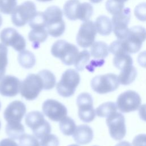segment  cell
Segmentation results:
<instances>
[{"label":"cell","instance_id":"obj_22","mask_svg":"<svg viewBox=\"0 0 146 146\" xmlns=\"http://www.w3.org/2000/svg\"><path fill=\"white\" fill-rule=\"evenodd\" d=\"M109 53V47L106 43L103 41L94 42L91 45L90 55L97 59L106 58Z\"/></svg>","mask_w":146,"mask_h":146},{"label":"cell","instance_id":"obj_18","mask_svg":"<svg viewBox=\"0 0 146 146\" xmlns=\"http://www.w3.org/2000/svg\"><path fill=\"white\" fill-rule=\"evenodd\" d=\"M46 120L43 115L39 111H31L28 113L25 117L26 125L31 129L32 131L42 126Z\"/></svg>","mask_w":146,"mask_h":146},{"label":"cell","instance_id":"obj_40","mask_svg":"<svg viewBox=\"0 0 146 146\" xmlns=\"http://www.w3.org/2000/svg\"><path fill=\"white\" fill-rule=\"evenodd\" d=\"M134 14L136 18L140 21H146V2L140 3L134 9Z\"/></svg>","mask_w":146,"mask_h":146},{"label":"cell","instance_id":"obj_11","mask_svg":"<svg viewBox=\"0 0 146 146\" xmlns=\"http://www.w3.org/2000/svg\"><path fill=\"white\" fill-rule=\"evenodd\" d=\"M0 39L6 46H11L15 50L21 52L26 46V40L14 29L7 27L3 29L0 33Z\"/></svg>","mask_w":146,"mask_h":146},{"label":"cell","instance_id":"obj_33","mask_svg":"<svg viewBox=\"0 0 146 146\" xmlns=\"http://www.w3.org/2000/svg\"><path fill=\"white\" fill-rule=\"evenodd\" d=\"M7 48L2 43H0V80L4 76L7 65Z\"/></svg>","mask_w":146,"mask_h":146},{"label":"cell","instance_id":"obj_7","mask_svg":"<svg viewBox=\"0 0 146 146\" xmlns=\"http://www.w3.org/2000/svg\"><path fill=\"white\" fill-rule=\"evenodd\" d=\"M146 40V29L141 26L131 27L127 36L124 39L127 52L134 54L141 48L143 43Z\"/></svg>","mask_w":146,"mask_h":146},{"label":"cell","instance_id":"obj_45","mask_svg":"<svg viewBox=\"0 0 146 146\" xmlns=\"http://www.w3.org/2000/svg\"><path fill=\"white\" fill-rule=\"evenodd\" d=\"M139 114L140 119L146 121V104L140 105L139 108Z\"/></svg>","mask_w":146,"mask_h":146},{"label":"cell","instance_id":"obj_24","mask_svg":"<svg viewBox=\"0 0 146 146\" xmlns=\"http://www.w3.org/2000/svg\"><path fill=\"white\" fill-rule=\"evenodd\" d=\"M5 131L11 139H19L24 134L25 128L20 122H7Z\"/></svg>","mask_w":146,"mask_h":146},{"label":"cell","instance_id":"obj_41","mask_svg":"<svg viewBox=\"0 0 146 146\" xmlns=\"http://www.w3.org/2000/svg\"><path fill=\"white\" fill-rule=\"evenodd\" d=\"M133 146H146V134L136 135L132 141Z\"/></svg>","mask_w":146,"mask_h":146},{"label":"cell","instance_id":"obj_26","mask_svg":"<svg viewBox=\"0 0 146 146\" xmlns=\"http://www.w3.org/2000/svg\"><path fill=\"white\" fill-rule=\"evenodd\" d=\"M113 64L115 67L121 70L128 66H132L133 60L128 53H121L115 55L113 59Z\"/></svg>","mask_w":146,"mask_h":146},{"label":"cell","instance_id":"obj_53","mask_svg":"<svg viewBox=\"0 0 146 146\" xmlns=\"http://www.w3.org/2000/svg\"><path fill=\"white\" fill-rule=\"evenodd\" d=\"M0 128H1V121H0Z\"/></svg>","mask_w":146,"mask_h":146},{"label":"cell","instance_id":"obj_30","mask_svg":"<svg viewBox=\"0 0 146 146\" xmlns=\"http://www.w3.org/2000/svg\"><path fill=\"white\" fill-rule=\"evenodd\" d=\"M90 53L87 50L79 52L74 63V66L78 71H82L87 66L90 58Z\"/></svg>","mask_w":146,"mask_h":146},{"label":"cell","instance_id":"obj_54","mask_svg":"<svg viewBox=\"0 0 146 146\" xmlns=\"http://www.w3.org/2000/svg\"><path fill=\"white\" fill-rule=\"evenodd\" d=\"M95 146H96V145H95Z\"/></svg>","mask_w":146,"mask_h":146},{"label":"cell","instance_id":"obj_19","mask_svg":"<svg viewBox=\"0 0 146 146\" xmlns=\"http://www.w3.org/2000/svg\"><path fill=\"white\" fill-rule=\"evenodd\" d=\"M81 3L78 0H68L63 6V13L67 18L71 21L78 19Z\"/></svg>","mask_w":146,"mask_h":146},{"label":"cell","instance_id":"obj_49","mask_svg":"<svg viewBox=\"0 0 146 146\" xmlns=\"http://www.w3.org/2000/svg\"><path fill=\"white\" fill-rule=\"evenodd\" d=\"M2 17H1V15H0V27L1 26V25H2Z\"/></svg>","mask_w":146,"mask_h":146},{"label":"cell","instance_id":"obj_23","mask_svg":"<svg viewBox=\"0 0 146 146\" xmlns=\"http://www.w3.org/2000/svg\"><path fill=\"white\" fill-rule=\"evenodd\" d=\"M136 76V69L132 65L121 70L118 76V80L120 84L128 85L135 80Z\"/></svg>","mask_w":146,"mask_h":146},{"label":"cell","instance_id":"obj_44","mask_svg":"<svg viewBox=\"0 0 146 146\" xmlns=\"http://www.w3.org/2000/svg\"><path fill=\"white\" fill-rule=\"evenodd\" d=\"M0 146H19L12 139H4L0 141Z\"/></svg>","mask_w":146,"mask_h":146},{"label":"cell","instance_id":"obj_13","mask_svg":"<svg viewBox=\"0 0 146 146\" xmlns=\"http://www.w3.org/2000/svg\"><path fill=\"white\" fill-rule=\"evenodd\" d=\"M97 30L95 23L91 21L84 22L80 26L76 35L78 44L83 48H87L94 43Z\"/></svg>","mask_w":146,"mask_h":146},{"label":"cell","instance_id":"obj_35","mask_svg":"<svg viewBox=\"0 0 146 146\" xmlns=\"http://www.w3.org/2000/svg\"><path fill=\"white\" fill-rule=\"evenodd\" d=\"M108 47L109 51L114 55L121 53H128L126 50L124 40L117 39L115 40L112 42Z\"/></svg>","mask_w":146,"mask_h":146},{"label":"cell","instance_id":"obj_4","mask_svg":"<svg viewBox=\"0 0 146 146\" xmlns=\"http://www.w3.org/2000/svg\"><path fill=\"white\" fill-rule=\"evenodd\" d=\"M43 89V82L40 76L38 74H30L21 82L19 92L26 99L33 100L38 97Z\"/></svg>","mask_w":146,"mask_h":146},{"label":"cell","instance_id":"obj_48","mask_svg":"<svg viewBox=\"0 0 146 146\" xmlns=\"http://www.w3.org/2000/svg\"><path fill=\"white\" fill-rule=\"evenodd\" d=\"M39 2H48V1H51L52 0H37Z\"/></svg>","mask_w":146,"mask_h":146},{"label":"cell","instance_id":"obj_8","mask_svg":"<svg viewBox=\"0 0 146 146\" xmlns=\"http://www.w3.org/2000/svg\"><path fill=\"white\" fill-rule=\"evenodd\" d=\"M78 107V116L80 119L86 123L94 120L96 111L93 107V100L91 95L87 92L79 94L76 99Z\"/></svg>","mask_w":146,"mask_h":146},{"label":"cell","instance_id":"obj_9","mask_svg":"<svg viewBox=\"0 0 146 146\" xmlns=\"http://www.w3.org/2000/svg\"><path fill=\"white\" fill-rule=\"evenodd\" d=\"M141 103V98L136 92L128 90L121 93L118 96L116 106L120 111L127 113L138 110Z\"/></svg>","mask_w":146,"mask_h":146},{"label":"cell","instance_id":"obj_6","mask_svg":"<svg viewBox=\"0 0 146 146\" xmlns=\"http://www.w3.org/2000/svg\"><path fill=\"white\" fill-rule=\"evenodd\" d=\"M36 12L35 3L27 1L15 7L11 13V19L15 26L22 27L30 21Z\"/></svg>","mask_w":146,"mask_h":146},{"label":"cell","instance_id":"obj_52","mask_svg":"<svg viewBox=\"0 0 146 146\" xmlns=\"http://www.w3.org/2000/svg\"><path fill=\"white\" fill-rule=\"evenodd\" d=\"M1 102H0V110H1Z\"/></svg>","mask_w":146,"mask_h":146},{"label":"cell","instance_id":"obj_39","mask_svg":"<svg viewBox=\"0 0 146 146\" xmlns=\"http://www.w3.org/2000/svg\"><path fill=\"white\" fill-rule=\"evenodd\" d=\"M58 138L53 134H48L40 139V146H59Z\"/></svg>","mask_w":146,"mask_h":146},{"label":"cell","instance_id":"obj_51","mask_svg":"<svg viewBox=\"0 0 146 146\" xmlns=\"http://www.w3.org/2000/svg\"><path fill=\"white\" fill-rule=\"evenodd\" d=\"M68 146H79V145H78L76 144H71V145H70Z\"/></svg>","mask_w":146,"mask_h":146},{"label":"cell","instance_id":"obj_2","mask_svg":"<svg viewBox=\"0 0 146 146\" xmlns=\"http://www.w3.org/2000/svg\"><path fill=\"white\" fill-rule=\"evenodd\" d=\"M51 54L60 59L67 66L74 64L79 54L78 47L64 40H58L54 43L51 48Z\"/></svg>","mask_w":146,"mask_h":146},{"label":"cell","instance_id":"obj_38","mask_svg":"<svg viewBox=\"0 0 146 146\" xmlns=\"http://www.w3.org/2000/svg\"><path fill=\"white\" fill-rule=\"evenodd\" d=\"M51 125L46 120V121L38 129L33 131L34 135L37 138L41 139L46 135L49 134L51 132Z\"/></svg>","mask_w":146,"mask_h":146},{"label":"cell","instance_id":"obj_14","mask_svg":"<svg viewBox=\"0 0 146 146\" xmlns=\"http://www.w3.org/2000/svg\"><path fill=\"white\" fill-rule=\"evenodd\" d=\"M44 114L54 121H60L67 114L66 107L59 102L54 99H47L42 104Z\"/></svg>","mask_w":146,"mask_h":146},{"label":"cell","instance_id":"obj_3","mask_svg":"<svg viewBox=\"0 0 146 146\" xmlns=\"http://www.w3.org/2000/svg\"><path fill=\"white\" fill-rule=\"evenodd\" d=\"M80 80V75L76 70L71 68L67 70L63 73L60 80L56 85L58 93L64 98L73 95Z\"/></svg>","mask_w":146,"mask_h":146},{"label":"cell","instance_id":"obj_43","mask_svg":"<svg viewBox=\"0 0 146 146\" xmlns=\"http://www.w3.org/2000/svg\"><path fill=\"white\" fill-rule=\"evenodd\" d=\"M137 62L139 65L144 68H146V51L140 52L137 56Z\"/></svg>","mask_w":146,"mask_h":146},{"label":"cell","instance_id":"obj_42","mask_svg":"<svg viewBox=\"0 0 146 146\" xmlns=\"http://www.w3.org/2000/svg\"><path fill=\"white\" fill-rule=\"evenodd\" d=\"M104 63V59H99L97 60H92L88 66H87L86 67L90 71H94L95 67H100L103 66Z\"/></svg>","mask_w":146,"mask_h":146},{"label":"cell","instance_id":"obj_37","mask_svg":"<svg viewBox=\"0 0 146 146\" xmlns=\"http://www.w3.org/2000/svg\"><path fill=\"white\" fill-rule=\"evenodd\" d=\"M21 146H40V142L34 135L23 134L19 139Z\"/></svg>","mask_w":146,"mask_h":146},{"label":"cell","instance_id":"obj_25","mask_svg":"<svg viewBox=\"0 0 146 146\" xmlns=\"http://www.w3.org/2000/svg\"><path fill=\"white\" fill-rule=\"evenodd\" d=\"M18 61L23 68L29 69L33 67L35 64V57L33 52L29 50H23L18 55Z\"/></svg>","mask_w":146,"mask_h":146},{"label":"cell","instance_id":"obj_29","mask_svg":"<svg viewBox=\"0 0 146 146\" xmlns=\"http://www.w3.org/2000/svg\"><path fill=\"white\" fill-rule=\"evenodd\" d=\"M59 128L63 134L66 136H70L74 133L76 126L74 120L66 116L60 121Z\"/></svg>","mask_w":146,"mask_h":146},{"label":"cell","instance_id":"obj_28","mask_svg":"<svg viewBox=\"0 0 146 146\" xmlns=\"http://www.w3.org/2000/svg\"><path fill=\"white\" fill-rule=\"evenodd\" d=\"M38 74L42 79L44 90H51L54 87L56 84V78L50 71L43 70L39 71Z\"/></svg>","mask_w":146,"mask_h":146},{"label":"cell","instance_id":"obj_5","mask_svg":"<svg viewBox=\"0 0 146 146\" xmlns=\"http://www.w3.org/2000/svg\"><path fill=\"white\" fill-rule=\"evenodd\" d=\"M119 83L118 76L116 74L108 73L93 78L91 86L95 92L104 94L116 90L119 87Z\"/></svg>","mask_w":146,"mask_h":146},{"label":"cell","instance_id":"obj_10","mask_svg":"<svg viewBox=\"0 0 146 146\" xmlns=\"http://www.w3.org/2000/svg\"><path fill=\"white\" fill-rule=\"evenodd\" d=\"M131 18L129 8H124L119 13L112 16L113 31L118 39L124 40L127 36L129 29L128 23Z\"/></svg>","mask_w":146,"mask_h":146},{"label":"cell","instance_id":"obj_17","mask_svg":"<svg viewBox=\"0 0 146 146\" xmlns=\"http://www.w3.org/2000/svg\"><path fill=\"white\" fill-rule=\"evenodd\" d=\"M74 141L78 144L85 145L90 143L94 136L92 128L87 125L82 124L76 127L72 135Z\"/></svg>","mask_w":146,"mask_h":146},{"label":"cell","instance_id":"obj_31","mask_svg":"<svg viewBox=\"0 0 146 146\" xmlns=\"http://www.w3.org/2000/svg\"><path fill=\"white\" fill-rule=\"evenodd\" d=\"M29 25L31 29L46 28V21L44 13L36 12L29 22Z\"/></svg>","mask_w":146,"mask_h":146},{"label":"cell","instance_id":"obj_36","mask_svg":"<svg viewBox=\"0 0 146 146\" xmlns=\"http://www.w3.org/2000/svg\"><path fill=\"white\" fill-rule=\"evenodd\" d=\"M17 4V0H0V12L5 14H11Z\"/></svg>","mask_w":146,"mask_h":146},{"label":"cell","instance_id":"obj_16","mask_svg":"<svg viewBox=\"0 0 146 146\" xmlns=\"http://www.w3.org/2000/svg\"><path fill=\"white\" fill-rule=\"evenodd\" d=\"M26 111L25 104L21 101L10 103L4 111L3 116L7 122H20Z\"/></svg>","mask_w":146,"mask_h":146},{"label":"cell","instance_id":"obj_12","mask_svg":"<svg viewBox=\"0 0 146 146\" xmlns=\"http://www.w3.org/2000/svg\"><path fill=\"white\" fill-rule=\"evenodd\" d=\"M106 123L111 137L115 140L123 139L126 134V127L124 116L117 111L107 117Z\"/></svg>","mask_w":146,"mask_h":146},{"label":"cell","instance_id":"obj_15","mask_svg":"<svg viewBox=\"0 0 146 146\" xmlns=\"http://www.w3.org/2000/svg\"><path fill=\"white\" fill-rule=\"evenodd\" d=\"M21 82L12 75L4 76L0 80V94L4 96L13 97L20 91Z\"/></svg>","mask_w":146,"mask_h":146},{"label":"cell","instance_id":"obj_21","mask_svg":"<svg viewBox=\"0 0 146 146\" xmlns=\"http://www.w3.org/2000/svg\"><path fill=\"white\" fill-rule=\"evenodd\" d=\"M48 32L46 28L32 29L29 32L28 38L30 41L33 42V46L34 48L39 46L40 43L44 42L48 37Z\"/></svg>","mask_w":146,"mask_h":146},{"label":"cell","instance_id":"obj_34","mask_svg":"<svg viewBox=\"0 0 146 146\" xmlns=\"http://www.w3.org/2000/svg\"><path fill=\"white\" fill-rule=\"evenodd\" d=\"M106 8L108 13L114 15L124 9V3L116 0H107L106 2Z\"/></svg>","mask_w":146,"mask_h":146},{"label":"cell","instance_id":"obj_47","mask_svg":"<svg viewBox=\"0 0 146 146\" xmlns=\"http://www.w3.org/2000/svg\"><path fill=\"white\" fill-rule=\"evenodd\" d=\"M91 2L94 3H98L100 2L101 1H102V0H90Z\"/></svg>","mask_w":146,"mask_h":146},{"label":"cell","instance_id":"obj_32","mask_svg":"<svg viewBox=\"0 0 146 146\" xmlns=\"http://www.w3.org/2000/svg\"><path fill=\"white\" fill-rule=\"evenodd\" d=\"M93 11L94 9L92 5L87 2H83L81 3L78 19L83 22L89 21L93 14Z\"/></svg>","mask_w":146,"mask_h":146},{"label":"cell","instance_id":"obj_20","mask_svg":"<svg viewBox=\"0 0 146 146\" xmlns=\"http://www.w3.org/2000/svg\"><path fill=\"white\" fill-rule=\"evenodd\" d=\"M95 25L97 32L101 35H109L112 31V21L106 15L99 16L96 19Z\"/></svg>","mask_w":146,"mask_h":146},{"label":"cell","instance_id":"obj_50","mask_svg":"<svg viewBox=\"0 0 146 146\" xmlns=\"http://www.w3.org/2000/svg\"><path fill=\"white\" fill-rule=\"evenodd\" d=\"M116 1H119V2H120L124 3L125 2H126V1H128V0H116Z\"/></svg>","mask_w":146,"mask_h":146},{"label":"cell","instance_id":"obj_27","mask_svg":"<svg viewBox=\"0 0 146 146\" xmlns=\"http://www.w3.org/2000/svg\"><path fill=\"white\" fill-rule=\"evenodd\" d=\"M116 104L112 102L104 103L96 108V114L101 117H107L117 111Z\"/></svg>","mask_w":146,"mask_h":146},{"label":"cell","instance_id":"obj_46","mask_svg":"<svg viewBox=\"0 0 146 146\" xmlns=\"http://www.w3.org/2000/svg\"><path fill=\"white\" fill-rule=\"evenodd\" d=\"M115 146H132V144L127 141H123L117 143Z\"/></svg>","mask_w":146,"mask_h":146},{"label":"cell","instance_id":"obj_1","mask_svg":"<svg viewBox=\"0 0 146 146\" xmlns=\"http://www.w3.org/2000/svg\"><path fill=\"white\" fill-rule=\"evenodd\" d=\"M44 14L46 21V27L48 34L53 37L60 36L66 29L62 10L56 6H51L47 8Z\"/></svg>","mask_w":146,"mask_h":146}]
</instances>
